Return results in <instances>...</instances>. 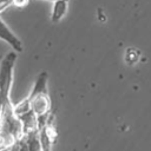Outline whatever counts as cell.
I'll list each match as a JSON object with an SVG mask.
<instances>
[{
    "label": "cell",
    "mask_w": 151,
    "mask_h": 151,
    "mask_svg": "<svg viewBox=\"0 0 151 151\" xmlns=\"http://www.w3.org/2000/svg\"><path fill=\"white\" fill-rule=\"evenodd\" d=\"M47 72H41L38 76L29 96L27 97L31 110L37 116L38 130H41L51 117V100L47 92Z\"/></svg>",
    "instance_id": "6da1fadb"
},
{
    "label": "cell",
    "mask_w": 151,
    "mask_h": 151,
    "mask_svg": "<svg viewBox=\"0 0 151 151\" xmlns=\"http://www.w3.org/2000/svg\"><path fill=\"white\" fill-rule=\"evenodd\" d=\"M17 61L15 51L7 53L0 63V93L5 103H11V88L13 84V72Z\"/></svg>",
    "instance_id": "7a4b0ae2"
},
{
    "label": "cell",
    "mask_w": 151,
    "mask_h": 151,
    "mask_svg": "<svg viewBox=\"0 0 151 151\" xmlns=\"http://www.w3.org/2000/svg\"><path fill=\"white\" fill-rule=\"evenodd\" d=\"M0 39L4 40L5 42H7L13 48V51H15L18 53H21L24 51L21 40L11 31V28L6 25V22L1 18H0Z\"/></svg>",
    "instance_id": "3957f363"
},
{
    "label": "cell",
    "mask_w": 151,
    "mask_h": 151,
    "mask_svg": "<svg viewBox=\"0 0 151 151\" xmlns=\"http://www.w3.org/2000/svg\"><path fill=\"white\" fill-rule=\"evenodd\" d=\"M67 7H68V0L53 1V7H52V12H51V20L53 22L60 21L65 17V14L67 12Z\"/></svg>",
    "instance_id": "277c9868"
},
{
    "label": "cell",
    "mask_w": 151,
    "mask_h": 151,
    "mask_svg": "<svg viewBox=\"0 0 151 151\" xmlns=\"http://www.w3.org/2000/svg\"><path fill=\"white\" fill-rule=\"evenodd\" d=\"M11 5H13V0H0V13L4 9L8 8Z\"/></svg>",
    "instance_id": "5b68a950"
},
{
    "label": "cell",
    "mask_w": 151,
    "mask_h": 151,
    "mask_svg": "<svg viewBox=\"0 0 151 151\" xmlns=\"http://www.w3.org/2000/svg\"><path fill=\"white\" fill-rule=\"evenodd\" d=\"M29 2V0H13V5L17 7H25L27 4Z\"/></svg>",
    "instance_id": "8992f818"
},
{
    "label": "cell",
    "mask_w": 151,
    "mask_h": 151,
    "mask_svg": "<svg viewBox=\"0 0 151 151\" xmlns=\"http://www.w3.org/2000/svg\"><path fill=\"white\" fill-rule=\"evenodd\" d=\"M4 104H5V100H4V97H2V96H1V93H0V117H1L2 109H4Z\"/></svg>",
    "instance_id": "52a82bcc"
}]
</instances>
